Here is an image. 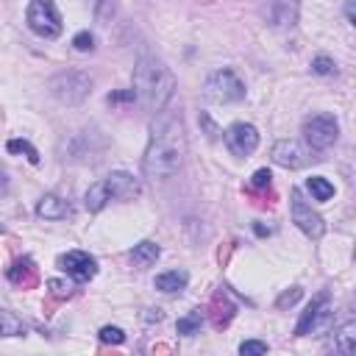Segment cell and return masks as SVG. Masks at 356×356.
Returning a JSON list of instances; mask_svg holds the SVG:
<instances>
[{"instance_id":"obj_1","label":"cell","mask_w":356,"mask_h":356,"mask_svg":"<svg viewBox=\"0 0 356 356\" xmlns=\"http://www.w3.org/2000/svg\"><path fill=\"white\" fill-rule=\"evenodd\" d=\"M186 161V131L181 114L159 111V120L150 125V139L142 156V170L147 178H172Z\"/></svg>"},{"instance_id":"obj_2","label":"cell","mask_w":356,"mask_h":356,"mask_svg":"<svg viewBox=\"0 0 356 356\" xmlns=\"http://www.w3.org/2000/svg\"><path fill=\"white\" fill-rule=\"evenodd\" d=\"M172 92H175L172 70L156 56H139V61L134 64V95H136V100L147 111L159 114L172 100Z\"/></svg>"},{"instance_id":"obj_3","label":"cell","mask_w":356,"mask_h":356,"mask_svg":"<svg viewBox=\"0 0 356 356\" xmlns=\"http://www.w3.org/2000/svg\"><path fill=\"white\" fill-rule=\"evenodd\" d=\"M47 89L61 106H81L92 95V78L83 70H61L47 81Z\"/></svg>"},{"instance_id":"obj_4","label":"cell","mask_w":356,"mask_h":356,"mask_svg":"<svg viewBox=\"0 0 356 356\" xmlns=\"http://www.w3.org/2000/svg\"><path fill=\"white\" fill-rule=\"evenodd\" d=\"M25 25L31 28V33H36L39 39H58L64 31V19L61 11L53 0H28L25 8Z\"/></svg>"},{"instance_id":"obj_5","label":"cell","mask_w":356,"mask_h":356,"mask_svg":"<svg viewBox=\"0 0 356 356\" xmlns=\"http://www.w3.org/2000/svg\"><path fill=\"white\" fill-rule=\"evenodd\" d=\"M300 134H303L309 150H328V147H334L337 139H339V122H337V117L328 114V111H314V114H309V117L303 120Z\"/></svg>"},{"instance_id":"obj_6","label":"cell","mask_w":356,"mask_h":356,"mask_svg":"<svg viewBox=\"0 0 356 356\" xmlns=\"http://www.w3.org/2000/svg\"><path fill=\"white\" fill-rule=\"evenodd\" d=\"M203 95L211 103H236L245 97V81L234 70L222 67V70L209 72V78L203 83Z\"/></svg>"},{"instance_id":"obj_7","label":"cell","mask_w":356,"mask_h":356,"mask_svg":"<svg viewBox=\"0 0 356 356\" xmlns=\"http://www.w3.org/2000/svg\"><path fill=\"white\" fill-rule=\"evenodd\" d=\"M289 214H292V222H295L309 239H320V236L325 234L323 217L312 209V203L303 200L300 189H292V192H289Z\"/></svg>"},{"instance_id":"obj_8","label":"cell","mask_w":356,"mask_h":356,"mask_svg":"<svg viewBox=\"0 0 356 356\" xmlns=\"http://www.w3.org/2000/svg\"><path fill=\"white\" fill-rule=\"evenodd\" d=\"M331 317H334V312H331L328 292H320V295L303 309V314H300V320H298V325H295V334H298V337H306V334L325 331V328L331 325Z\"/></svg>"},{"instance_id":"obj_9","label":"cell","mask_w":356,"mask_h":356,"mask_svg":"<svg viewBox=\"0 0 356 356\" xmlns=\"http://www.w3.org/2000/svg\"><path fill=\"white\" fill-rule=\"evenodd\" d=\"M222 142L234 156H250L259 147V131L253 122H231L222 131Z\"/></svg>"},{"instance_id":"obj_10","label":"cell","mask_w":356,"mask_h":356,"mask_svg":"<svg viewBox=\"0 0 356 356\" xmlns=\"http://www.w3.org/2000/svg\"><path fill=\"white\" fill-rule=\"evenodd\" d=\"M58 264H61V270H64L72 281H78V284L92 281V278L97 275V259H95L92 253H86V250H67V253L58 259Z\"/></svg>"},{"instance_id":"obj_11","label":"cell","mask_w":356,"mask_h":356,"mask_svg":"<svg viewBox=\"0 0 356 356\" xmlns=\"http://www.w3.org/2000/svg\"><path fill=\"white\" fill-rule=\"evenodd\" d=\"M270 159H273V164H278L284 170H300L309 161V150L298 139H278L270 150Z\"/></svg>"},{"instance_id":"obj_12","label":"cell","mask_w":356,"mask_h":356,"mask_svg":"<svg viewBox=\"0 0 356 356\" xmlns=\"http://www.w3.org/2000/svg\"><path fill=\"white\" fill-rule=\"evenodd\" d=\"M103 181H106V186H108L111 200H134V197L142 195L139 178H134V175L125 172V170H114V172H108Z\"/></svg>"},{"instance_id":"obj_13","label":"cell","mask_w":356,"mask_h":356,"mask_svg":"<svg viewBox=\"0 0 356 356\" xmlns=\"http://www.w3.org/2000/svg\"><path fill=\"white\" fill-rule=\"evenodd\" d=\"M36 217H42V220H67V217H72V206H70V200L47 192L36 203Z\"/></svg>"},{"instance_id":"obj_14","label":"cell","mask_w":356,"mask_h":356,"mask_svg":"<svg viewBox=\"0 0 356 356\" xmlns=\"http://www.w3.org/2000/svg\"><path fill=\"white\" fill-rule=\"evenodd\" d=\"M159 256H161V248H159V242H153V239H142V242H136V245L131 248V264L139 267V270L153 267V264L159 261Z\"/></svg>"},{"instance_id":"obj_15","label":"cell","mask_w":356,"mask_h":356,"mask_svg":"<svg viewBox=\"0 0 356 356\" xmlns=\"http://www.w3.org/2000/svg\"><path fill=\"white\" fill-rule=\"evenodd\" d=\"M267 19L278 28H286V25H295L298 19V0H273L270 11H267Z\"/></svg>"},{"instance_id":"obj_16","label":"cell","mask_w":356,"mask_h":356,"mask_svg":"<svg viewBox=\"0 0 356 356\" xmlns=\"http://www.w3.org/2000/svg\"><path fill=\"white\" fill-rule=\"evenodd\" d=\"M186 284H189V273L186 270H167V273H159L156 281H153V286L159 292H167V295H175L181 289H186Z\"/></svg>"},{"instance_id":"obj_17","label":"cell","mask_w":356,"mask_h":356,"mask_svg":"<svg viewBox=\"0 0 356 356\" xmlns=\"http://www.w3.org/2000/svg\"><path fill=\"white\" fill-rule=\"evenodd\" d=\"M108 200H111V195H108V186H106L103 178L95 181V184H89V189L83 192V206H86V211H92V214L103 211Z\"/></svg>"},{"instance_id":"obj_18","label":"cell","mask_w":356,"mask_h":356,"mask_svg":"<svg viewBox=\"0 0 356 356\" xmlns=\"http://www.w3.org/2000/svg\"><path fill=\"white\" fill-rule=\"evenodd\" d=\"M334 348L345 356L356 353V323H342L339 328H334Z\"/></svg>"},{"instance_id":"obj_19","label":"cell","mask_w":356,"mask_h":356,"mask_svg":"<svg viewBox=\"0 0 356 356\" xmlns=\"http://www.w3.org/2000/svg\"><path fill=\"white\" fill-rule=\"evenodd\" d=\"M306 189H309L312 200H317V203H325V200L334 197V184H331L325 175H312V178L306 181Z\"/></svg>"},{"instance_id":"obj_20","label":"cell","mask_w":356,"mask_h":356,"mask_svg":"<svg viewBox=\"0 0 356 356\" xmlns=\"http://www.w3.org/2000/svg\"><path fill=\"white\" fill-rule=\"evenodd\" d=\"M25 334V325L17 314L0 309V337H22Z\"/></svg>"},{"instance_id":"obj_21","label":"cell","mask_w":356,"mask_h":356,"mask_svg":"<svg viewBox=\"0 0 356 356\" xmlns=\"http://www.w3.org/2000/svg\"><path fill=\"white\" fill-rule=\"evenodd\" d=\"M200 325H203V312H200V309H192L189 314H184V317L175 323V331H178L181 337H192Z\"/></svg>"},{"instance_id":"obj_22","label":"cell","mask_w":356,"mask_h":356,"mask_svg":"<svg viewBox=\"0 0 356 356\" xmlns=\"http://www.w3.org/2000/svg\"><path fill=\"white\" fill-rule=\"evenodd\" d=\"M6 150H8V153H17V156H25L31 164H39V150H36L28 139H8Z\"/></svg>"},{"instance_id":"obj_23","label":"cell","mask_w":356,"mask_h":356,"mask_svg":"<svg viewBox=\"0 0 356 356\" xmlns=\"http://www.w3.org/2000/svg\"><path fill=\"white\" fill-rule=\"evenodd\" d=\"M309 67L314 75H337V61L331 56H314Z\"/></svg>"},{"instance_id":"obj_24","label":"cell","mask_w":356,"mask_h":356,"mask_svg":"<svg viewBox=\"0 0 356 356\" xmlns=\"http://www.w3.org/2000/svg\"><path fill=\"white\" fill-rule=\"evenodd\" d=\"M97 337H100V342H106V345H122V342H125V331H122L120 325H103V328L97 331Z\"/></svg>"},{"instance_id":"obj_25","label":"cell","mask_w":356,"mask_h":356,"mask_svg":"<svg viewBox=\"0 0 356 356\" xmlns=\"http://www.w3.org/2000/svg\"><path fill=\"white\" fill-rule=\"evenodd\" d=\"M72 47H75L78 53H92V50H95V33H92V31H78V33L72 36Z\"/></svg>"},{"instance_id":"obj_26","label":"cell","mask_w":356,"mask_h":356,"mask_svg":"<svg viewBox=\"0 0 356 356\" xmlns=\"http://www.w3.org/2000/svg\"><path fill=\"white\" fill-rule=\"evenodd\" d=\"M300 298H303V289H300V286H289L286 292H281V295H278L275 306H278V309H286V306H295Z\"/></svg>"},{"instance_id":"obj_27","label":"cell","mask_w":356,"mask_h":356,"mask_svg":"<svg viewBox=\"0 0 356 356\" xmlns=\"http://www.w3.org/2000/svg\"><path fill=\"white\" fill-rule=\"evenodd\" d=\"M239 353L242 356H264L267 353V342H261V339H245L239 345Z\"/></svg>"},{"instance_id":"obj_28","label":"cell","mask_w":356,"mask_h":356,"mask_svg":"<svg viewBox=\"0 0 356 356\" xmlns=\"http://www.w3.org/2000/svg\"><path fill=\"white\" fill-rule=\"evenodd\" d=\"M114 0H95V19L97 22H108L114 17Z\"/></svg>"},{"instance_id":"obj_29","label":"cell","mask_w":356,"mask_h":356,"mask_svg":"<svg viewBox=\"0 0 356 356\" xmlns=\"http://www.w3.org/2000/svg\"><path fill=\"white\" fill-rule=\"evenodd\" d=\"M197 122H200V128L206 131V136H209V139H220V136H222V131L217 128V122H214V120H211V117H209L206 111H200Z\"/></svg>"},{"instance_id":"obj_30","label":"cell","mask_w":356,"mask_h":356,"mask_svg":"<svg viewBox=\"0 0 356 356\" xmlns=\"http://www.w3.org/2000/svg\"><path fill=\"white\" fill-rule=\"evenodd\" d=\"M273 184V172L267 170V167H261V170H256L253 175H250V186L253 189H264V186H270Z\"/></svg>"},{"instance_id":"obj_31","label":"cell","mask_w":356,"mask_h":356,"mask_svg":"<svg viewBox=\"0 0 356 356\" xmlns=\"http://www.w3.org/2000/svg\"><path fill=\"white\" fill-rule=\"evenodd\" d=\"M47 289H50L56 298H70V295H72V286H70L67 281H61V278H47Z\"/></svg>"},{"instance_id":"obj_32","label":"cell","mask_w":356,"mask_h":356,"mask_svg":"<svg viewBox=\"0 0 356 356\" xmlns=\"http://www.w3.org/2000/svg\"><path fill=\"white\" fill-rule=\"evenodd\" d=\"M345 17H348V22H350V25L356 22V17H353V3H350V0L345 3Z\"/></svg>"},{"instance_id":"obj_33","label":"cell","mask_w":356,"mask_h":356,"mask_svg":"<svg viewBox=\"0 0 356 356\" xmlns=\"http://www.w3.org/2000/svg\"><path fill=\"white\" fill-rule=\"evenodd\" d=\"M8 189V181H6V172L0 170V192H6Z\"/></svg>"},{"instance_id":"obj_34","label":"cell","mask_w":356,"mask_h":356,"mask_svg":"<svg viewBox=\"0 0 356 356\" xmlns=\"http://www.w3.org/2000/svg\"><path fill=\"white\" fill-rule=\"evenodd\" d=\"M0 234H3V225H0Z\"/></svg>"}]
</instances>
